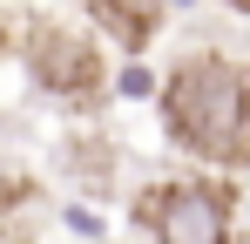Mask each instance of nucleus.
<instances>
[{
    "label": "nucleus",
    "instance_id": "1",
    "mask_svg": "<svg viewBox=\"0 0 250 244\" xmlns=\"http://www.w3.org/2000/svg\"><path fill=\"white\" fill-rule=\"evenodd\" d=\"M169 136L203 163H244L250 156V68L223 54H183L163 81Z\"/></svg>",
    "mask_w": 250,
    "mask_h": 244
},
{
    "label": "nucleus",
    "instance_id": "2",
    "mask_svg": "<svg viewBox=\"0 0 250 244\" xmlns=\"http://www.w3.org/2000/svg\"><path fill=\"white\" fill-rule=\"evenodd\" d=\"M142 224L156 244H230V197L216 183H163L142 197Z\"/></svg>",
    "mask_w": 250,
    "mask_h": 244
},
{
    "label": "nucleus",
    "instance_id": "3",
    "mask_svg": "<svg viewBox=\"0 0 250 244\" xmlns=\"http://www.w3.org/2000/svg\"><path fill=\"white\" fill-rule=\"evenodd\" d=\"M34 75H41V88L82 102L102 88V54H95V41L68 34V27H41L34 34Z\"/></svg>",
    "mask_w": 250,
    "mask_h": 244
},
{
    "label": "nucleus",
    "instance_id": "4",
    "mask_svg": "<svg viewBox=\"0 0 250 244\" xmlns=\"http://www.w3.org/2000/svg\"><path fill=\"white\" fill-rule=\"evenodd\" d=\"M163 7H169V0H95V14L108 21V34L122 41V48H142V41L156 34Z\"/></svg>",
    "mask_w": 250,
    "mask_h": 244
},
{
    "label": "nucleus",
    "instance_id": "5",
    "mask_svg": "<svg viewBox=\"0 0 250 244\" xmlns=\"http://www.w3.org/2000/svg\"><path fill=\"white\" fill-rule=\"evenodd\" d=\"M237 7H250V0H237Z\"/></svg>",
    "mask_w": 250,
    "mask_h": 244
}]
</instances>
